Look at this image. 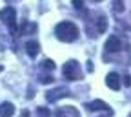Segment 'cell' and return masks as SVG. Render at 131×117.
<instances>
[{
  "label": "cell",
  "instance_id": "obj_1",
  "mask_svg": "<svg viewBox=\"0 0 131 117\" xmlns=\"http://www.w3.org/2000/svg\"><path fill=\"white\" fill-rule=\"evenodd\" d=\"M55 35H57V39L62 40V42H73V40L78 39V28H77V24H73V22H69V20H64V22L57 24Z\"/></svg>",
  "mask_w": 131,
  "mask_h": 117
},
{
  "label": "cell",
  "instance_id": "obj_2",
  "mask_svg": "<svg viewBox=\"0 0 131 117\" xmlns=\"http://www.w3.org/2000/svg\"><path fill=\"white\" fill-rule=\"evenodd\" d=\"M62 73L64 77L68 79V80H80L82 79V68H80V64L77 60H68L64 66H62Z\"/></svg>",
  "mask_w": 131,
  "mask_h": 117
},
{
  "label": "cell",
  "instance_id": "obj_3",
  "mask_svg": "<svg viewBox=\"0 0 131 117\" xmlns=\"http://www.w3.org/2000/svg\"><path fill=\"white\" fill-rule=\"evenodd\" d=\"M0 20H2V22L9 28L11 33H15V35L18 33V31H16L18 28H16V11H15V7L9 6V7L0 9Z\"/></svg>",
  "mask_w": 131,
  "mask_h": 117
},
{
  "label": "cell",
  "instance_id": "obj_4",
  "mask_svg": "<svg viewBox=\"0 0 131 117\" xmlns=\"http://www.w3.org/2000/svg\"><path fill=\"white\" fill-rule=\"evenodd\" d=\"M62 97H69V90H68V88L49 90V92L46 93V101H47V103H57V101H60Z\"/></svg>",
  "mask_w": 131,
  "mask_h": 117
},
{
  "label": "cell",
  "instance_id": "obj_5",
  "mask_svg": "<svg viewBox=\"0 0 131 117\" xmlns=\"http://www.w3.org/2000/svg\"><path fill=\"white\" fill-rule=\"evenodd\" d=\"M122 49V42H120V39L118 37H109L107 39V42H106V53H118Z\"/></svg>",
  "mask_w": 131,
  "mask_h": 117
},
{
  "label": "cell",
  "instance_id": "obj_6",
  "mask_svg": "<svg viewBox=\"0 0 131 117\" xmlns=\"http://www.w3.org/2000/svg\"><path fill=\"white\" fill-rule=\"evenodd\" d=\"M88 110H91V112H106L107 115H113V110L104 103V101H98V99H96V101H91V103H88Z\"/></svg>",
  "mask_w": 131,
  "mask_h": 117
},
{
  "label": "cell",
  "instance_id": "obj_7",
  "mask_svg": "<svg viewBox=\"0 0 131 117\" xmlns=\"http://www.w3.org/2000/svg\"><path fill=\"white\" fill-rule=\"evenodd\" d=\"M53 117H80V112L75 106H62L55 112Z\"/></svg>",
  "mask_w": 131,
  "mask_h": 117
},
{
  "label": "cell",
  "instance_id": "obj_8",
  "mask_svg": "<svg viewBox=\"0 0 131 117\" xmlns=\"http://www.w3.org/2000/svg\"><path fill=\"white\" fill-rule=\"evenodd\" d=\"M106 84H107V88H111V90H120V75L117 73V71H111V73H107V77H106Z\"/></svg>",
  "mask_w": 131,
  "mask_h": 117
},
{
  "label": "cell",
  "instance_id": "obj_9",
  "mask_svg": "<svg viewBox=\"0 0 131 117\" xmlns=\"http://www.w3.org/2000/svg\"><path fill=\"white\" fill-rule=\"evenodd\" d=\"M95 29H96V35H100V33H104L107 29V19L104 15H98L95 19Z\"/></svg>",
  "mask_w": 131,
  "mask_h": 117
},
{
  "label": "cell",
  "instance_id": "obj_10",
  "mask_svg": "<svg viewBox=\"0 0 131 117\" xmlns=\"http://www.w3.org/2000/svg\"><path fill=\"white\" fill-rule=\"evenodd\" d=\"M26 51H27V55H29L31 59H35V57L38 55V51H40V44H38L37 40L26 42Z\"/></svg>",
  "mask_w": 131,
  "mask_h": 117
},
{
  "label": "cell",
  "instance_id": "obj_11",
  "mask_svg": "<svg viewBox=\"0 0 131 117\" xmlns=\"http://www.w3.org/2000/svg\"><path fill=\"white\" fill-rule=\"evenodd\" d=\"M13 113H15L13 103H2L0 104V117H13Z\"/></svg>",
  "mask_w": 131,
  "mask_h": 117
},
{
  "label": "cell",
  "instance_id": "obj_12",
  "mask_svg": "<svg viewBox=\"0 0 131 117\" xmlns=\"http://www.w3.org/2000/svg\"><path fill=\"white\" fill-rule=\"evenodd\" d=\"M40 68H44V70H47V71H53V70H55V62H53L51 59H46V60H42Z\"/></svg>",
  "mask_w": 131,
  "mask_h": 117
},
{
  "label": "cell",
  "instance_id": "obj_13",
  "mask_svg": "<svg viewBox=\"0 0 131 117\" xmlns=\"http://www.w3.org/2000/svg\"><path fill=\"white\" fill-rule=\"evenodd\" d=\"M113 11L115 13H122L124 11V0H113Z\"/></svg>",
  "mask_w": 131,
  "mask_h": 117
},
{
  "label": "cell",
  "instance_id": "obj_14",
  "mask_svg": "<svg viewBox=\"0 0 131 117\" xmlns=\"http://www.w3.org/2000/svg\"><path fill=\"white\" fill-rule=\"evenodd\" d=\"M37 115H38V117H53V113H51V112H49V110H47L46 106H42V108H38V110H37Z\"/></svg>",
  "mask_w": 131,
  "mask_h": 117
},
{
  "label": "cell",
  "instance_id": "obj_15",
  "mask_svg": "<svg viewBox=\"0 0 131 117\" xmlns=\"http://www.w3.org/2000/svg\"><path fill=\"white\" fill-rule=\"evenodd\" d=\"M40 82H44V84L53 82V75H44V77H40Z\"/></svg>",
  "mask_w": 131,
  "mask_h": 117
},
{
  "label": "cell",
  "instance_id": "obj_16",
  "mask_svg": "<svg viewBox=\"0 0 131 117\" xmlns=\"http://www.w3.org/2000/svg\"><path fill=\"white\" fill-rule=\"evenodd\" d=\"M73 6L77 9H84V2H82V0H73Z\"/></svg>",
  "mask_w": 131,
  "mask_h": 117
},
{
  "label": "cell",
  "instance_id": "obj_17",
  "mask_svg": "<svg viewBox=\"0 0 131 117\" xmlns=\"http://www.w3.org/2000/svg\"><path fill=\"white\" fill-rule=\"evenodd\" d=\"M22 117H29V112H27V110H24V112H22Z\"/></svg>",
  "mask_w": 131,
  "mask_h": 117
},
{
  "label": "cell",
  "instance_id": "obj_18",
  "mask_svg": "<svg viewBox=\"0 0 131 117\" xmlns=\"http://www.w3.org/2000/svg\"><path fill=\"white\" fill-rule=\"evenodd\" d=\"M9 2H11V0H9ZM13 2H20V0H13Z\"/></svg>",
  "mask_w": 131,
  "mask_h": 117
},
{
  "label": "cell",
  "instance_id": "obj_19",
  "mask_svg": "<svg viewBox=\"0 0 131 117\" xmlns=\"http://www.w3.org/2000/svg\"><path fill=\"white\" fill-rule=\"evenodd\" d=\"M95 2H102V0H95Z\"/></svg>",
  "mask_w": 131,
  "mask_h": 117
}]
</instances>
